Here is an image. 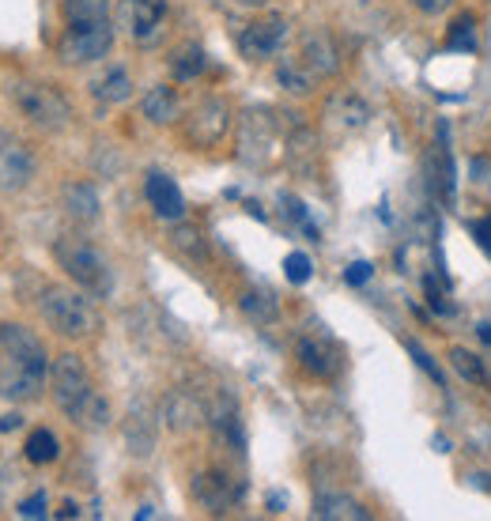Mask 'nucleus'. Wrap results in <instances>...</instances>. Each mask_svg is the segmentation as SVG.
<instances>
[{
	"label": "nucleus",
	"mask_w": 491,
	"mask_h": 521,
	"mask_svg": "<svg viewBox=\"0 0 491 521\" xmlns=\"http://www.w3.org/2000/svg\"><path fill=\"white\" fill-rule=\"evenodd\" d=\"M53 257H57V265L65 269L68 280L80 284L84 291H91V295H110V291H114L110 261L102 257V250H95L91 242H84V238H72V235L57 238Z\"/></svg>",
	"instance_id": "obj_3"
},
{
	"label": "nucleus",
	"mask_w": 491,
	"mask_h": 521,
	"mask_svg": "<svg viewBox=\"0 0 491 521\" xmlns=\"http://www.w3.org/2000/svg\"><path fill=\"white\" fill-rule=\"evenodd\" d=\"M23 454H27L31 465H50V461H57V454H61V442H57L53 431H31Z\"/></svg>",
	"instance_id": "obj_24"
},
{
	"label": "nucleus",
	"mask_w": 491,
	"mask_h": 521,
	"mask_svg": "<svg viewBox=\"0 0 491 521\" xmlns=\"http://www.w3.org/2000/svg\"><path fill=\"white\" fill-rule=\"evenodd\" d=\"M212 427H216V435H220L223 446H231L235 454L246 450V435H242V420H238V412L227 404V408H216L212 412Z\"/></svg>",
	"instance_id": "obj_21"
},
{
	"label": "nucleus",
	"mask_w": 491,
	"mask_h": 521,
	"mask_svg": "<svg viewBox=\"0 0 491 521\" xmlns=\"http://www.w3.org/2000/svg\"><path fill=\"white\" fill-rule=\"evenodd\" d=\"M314 518H325V521H367L371 518V510L356 499H348V495H318V503H314Z\"/></svg>",
	"instance_id": "obj_14"
},
{
	"label": "nucleus",
	"mask_w": 491,
	"mask_h": 521,
	"mask_svg": "<svg viewBox=\"0 0 491 521\" xmlns=\"http://www.w3.org/2000/svg\"><path fill=\"white\" fill-rule=\"evenodd\" d=\"M61 201H65V212L72 219H80V223H95L102 212V201L99 193H95V185L91 182H72L61 189Z\"/></svg>",
	"instance_id": "obj_13"
},
{
	"label": "nucleus",
	"mask_w": 491,
	"mask_h": 521,
	"mask_svg": "<svg viewBox=\"0 0 491 521\" xmlns=\"http://www.w3.org/2000/svg\"><path fill=\"white\" fill-rule=\"evenodd\" d=\"M201 404L189 401L186 393H174L167 401V423L174 427V431H189V427H197L201 423Z\"/></svg>",
	"instance_id": "obj_22"
},
{
	"label": "nucleus",
	"mask_w": 491,
	"mask_h": 521,
	"mask_svg": "<svg viewBox=\"0 0 491 521\" xmlns=\"http://www.w3.org/2000/svg\"><path fill=\"white\" fill-rule=\"evenodd\" d=\"M310 76H314V72H310V68L303 72L295 61H291V65H280V84L288 87V91H295V95H306V91H310Z\"/></svg>",
	"instance_id": "obj_30"
},
{
	"label": "nucleus",
	"mask_w": 491,
	"mask_h": 521,
	"mask_svg": "<svg viewBox=\"0 0 491 521\" xmlns=\"http://www.w3.org/2000/svg\"><path fill=\"white\" fill-rule=\"evenodd\" d=\"M280 506H284V495H269V510H272V514H280Z\"/></svg>",
	"instance_id": "obj_40"
},
{
	"label": "nucleus",
	"mask_w": 491,
	"mask_h": 521,
	"mask_svg": "<svg viewBox=\"0 0 491 521\" xmlns=\"http://www.w3.org/2000/svg\"><path fill=\"white\" fill-rule=\"evenodd\" d=\"M118 23L129 31L133 42L155 46L163 38V23H167V0H121Z\"/></svg>",
	"instance_id": "obj_6"
},
{
	"label": "nucleus",
	"mask_w": 491,
	"mask_h": 521,
	"mask_svg": "<svg viewBox=\"0 0 491 521\" xmlns=\"http://www.w3.org/2000/svg\"><path fill=\"white\" fill-rule=\"evenodd\" d=\"M284 276H288L291 284H306V280L314 276L310 257H306V253H288V261H284Z\"/></svg>",
	"instance_id": "obj_31"
},
{
	"label": "nucleus",
	"mask_w": 491,
	"mask_h": 521,
	"mask_svg": "<svg viewBox=\"0 0 491 521\" xmlns=\"http://www.w3.org/2000/svg\"><path fill=\"white\" fill-rule=\"evenodd\" d=\"M288 42V19L284 16H269L250 23L246 31L238 34V50L246 61H269L280 53V46Z\"/></svg>",
	"instance_id": "obj_8"
},
{
	"label": "nucleus",
	"mask_w": 491,
	"mask_h": 521,
	"mask_svg": "<svg viewBox=\"0 0 491 521\" xmlns=\"http://www.w3.org/2000/svg\"><path fill=\"white\" fill-rule=\"evenodd\" d=\"M238 310L254 321V325H272V321L280 318V303H276V295L265 291V287H250V291H242Z\"/></svg>",
	"instance_id": "obj_17"
},
{
	"label": "nucleus",
	"mask_w": 491,
	"mask_h": 521,
	"mask_svg": "<svg viewBox=\"0 0 491 521\" xmlns=\"http://www.w3.org/2000/svg\"><path fill=\"white\" fill-rule=\"evenodd\" d=\"M170 242H174V250H182L189 257V261H204V235L197 231V227H189V223H178L174 227V235H170Z\"/></svg>",
	"instance_id": "obj_28"
},
{
	"label": "nucleus",
	"mask_w": 491,
	"mask_h": 521,
	"mask_svg": "<svg viewBox=\"0 0 491 521\" xmlns=\"http://www.w3.org/2000/svg\"><path fill=\"white\" fill-rule=\"evenodd\" d=\"M424 291H427V303H431V310H435V314H454V306H450V303H446V299H442L439 284H435L431 276H427V280H424Z\"/></svg>",
	"instance_id": "obj_33"
},
{
	"label": "nucleus",
	"mask_w": 491,
	"mask_h": 521,
	"mask_svg": "<svg viewBox=\"0 0 491 521\" xmlns=\"http://www.w3.org/2000/svg\"><path fill=\"white\" fill-rule=\"evenodd\" d=\"M140 110H144V118L152 121V125H170V121H178V95H174V87H167V84L152 87V91L140 99Z\"/></svg>",
	"instance_id": "obj_16"
},
{
	"label": "nucleus",
	"mask_w": 491,
	"mask_h": 521,
	"mask_svg": "<svg viewBox=\"0 0 491 521\" xmlns=\"http://www.w3.org/2000/svg\"><path fill=\"white\" fill-rule=\"evenodd\" d=\"M8 99L16 102V110L31 121L34 129L42 133H61L72 121V106L65 102V95L50 84H38V80H12L8 84Z\"/></svg>",
	"instance_id": "obj_4"
},
{
	"label": "nucleus",
	"mask_w": 491,
	"mask_h": 521,
	"mask_svg": "<svg viewBox=\"0 0 491 521\" xmlns=\"http://www.w3.org/2000/svg\"><path fill=\"white\" fill-rule=\"evenodd\" d=\"M446 50L454 53H476V19L473 16H458L454 27L446 34Z\"/></svg>",
	"instance_id": "obj_26"
},
{
	"label": "nucleus",
	"mask_w": 491,
	"mask_h": 521,
	"mask_svg": "<svg viewBox=\"0 0 491 521\" xmlns=\"http://www.w3.org/2000/svg\"><path fill=\"white\" fill-rule=\"evenodd\" d=\"M46 378H50V370L31 367V363L12 359V355H0V397H8V401H34L46 389Z\"/></svg>",
	"instance_id": "obj_9"
},
{
	"label": "nucleus",
	"mask_w": 491,
	"mask_h": 521,
	"mask_svg": "<svg viewBox=\"0 0 491 521\" xmlns=\"http://www.w3.org/2000/svg\"><path fill=\"white\" fill-rule=\"evenodd\" d=\"M450 363H454V370H458L469 386H484V382H488V370L480 363V355L465 352V348H454V352H450Z\"/></svg>",
	"instance_id": "obj_27"
},
{
	"label": "nucleus",
	"mask_w": 491,
	"mask_h": 521,
	"mask_svg": "<svg viewBox=\"0 0 491 521\" xmlns=\"http://www.w3.org/2000/svg\"><path fill=\"white\" fill-rule=\"evenodd\" d=\"M34 155L31 148L16 140L12 133H4L0 129V193H19V189H27L34 178Z\"/></svg>",
	"instance_id": "obj_7"
},
{
	"label": "nucleus",
	"mask_w": 491,
	"mask_h": 521,
	"mask_svg": "<svg viewBox=\"0 0 491 521\" xmlns=\"http://www.w3.org/2000/svg\"><path fill=\"white\" fill-rule=\"evenodd\" d=\"M170 72H174V80H197L204 72V50L201 46H182L170 57Z\"/></svg>",
	"instance_id": "obj_25"
},
{
	"label": "nucleus",
	"mask_w": 491,
	"mask_h": 521,
	"mask_svg": "<svg viewBox=\"0 0 491 521\" xmlns=\"http://www.w3.org/2000/svg\"><path fill=\"white\" fill-rule=\"evenodd\" d=\"M38 310H42V318L50 321V329H57L68 340H87L95 337V329H99L95 306L72 287H42Z\"/></svg>",
	"instance_id": "obj_2"
},
{
	"label": "nucleus",
	"mask_w": 491,
	"mask_h": 521,
	"mask_svg": "<svg viewBox=\"0 0 491 521\" xmlns=\"http://www.w3.org/2000/svg\"><path fill=\"white\" fill-rule=\"evenodd\" d=\"M231 129V106L223 99H204L193 114H189L186 136L197 148H216Z\"/></svg>",
	"instance_id": "obj_10"
},
{
	"label": "nucleus",
	"mask_w": 491,
	"mask_h": 521,
	"mask_svg": "<svg viewBox=\"0 0 491 521\" xmlns=\"http://www.w3.org/2000/svg\"><path fill=\"white\" fill-rule=\"evenodd\" d=\"M405 348H408V355L416 359V367L424 370V374H427V378H431V382H435V386H442V367H439V363H435V355L427 352V348H424V344H420V340H408Z\"/></svg>",
	"instance_id": "obj_29"
},
{
	"label": "nucleus",
	"mask_w": 491,
	"mask_h": 521,
	"mask_svg": "<svg viewBox=\"0 0 491 521\" xmlns=\"http://www.w3.org/2000/svg\"><path fill=\"white\" fill-rule=\"evenodd\" d=\"M57 518H80V506H76V503H65L61 510H57Z\"/></svg>",
	"instance_id": "obj_38"
},
{
	"label": "nucleus",
	"mask_w": 491,
	"mask_h": 521,
	"mask_svg": "<svg viewBox=\"0 0 491 521\" xmlns=\"http://www.w3.org/2000/svg\"><path fill=\"white\" fill-rule=\"evenodd\" d=\"M106 16H110V0H65L68 27H80V23H102Z\"/></svg>",
	"instance_id": "obj_23"
},
{
	"label": "nucleus",
	"mask_w": 491,
	"mask_h": 521,
	"mask_svg": "<svg viewBox=\"0 0 491 521\" xmlns=\"http://www.w3.org/2000/svg\"><path fill=\"white\" fill-rule=\"evenodd\" d=\"M374 276V265L371 261H352L348 269H344V284H352V287H363L367 280Z\"/></svg>",
	"instance_id": "obj_32"
},
{
	"label": "nucleus",
	"mask_w": 491,
	"mask_h": 521,
	"mask_svg": "<svg viewBox=\"0 0 491 521\" xmlns=\"http://www.w3.org/2000/svg\"><path fill=\"white\" fill-rule=\"evenodd\" d=\"M325 114L337 121L340 129H363L371 121V106L359 99V95H337V99H329Z\"/></svg>",
	"instance_id": "obj_18"
},
{
	"label": "nucleus",
	"mask_w": 491,
	"mask_h": 521,
	"mask_svg": "<svg viewBox=\"0 0 491 521\" xmlns=\"http://www.w3.org/2000/svg\"><path fill=\"white\" fill-rule=\"evenodd\" d=\"M91 91H95V99L102 102H125L133 95V76H129L125 68H110L106 76H99V80L91 84Z\"/></svg>",
	"instance_id": "obj_20"
},
{
	"label": "nucleus",
	"mask_w": 491,
	"mask_h": 521,
	"mask_svg": "<svg viewBox=\"0 0 491 521\" xmlns=\"http://www.w3.org/2000/svg\"><path fill=\"white\" fill-rule=\"evenodd\" d=\"M50 389H53V401H57V408L65 412L72 423H80V427H87V431H99V427H106V420H110V408H106V401H102L99 393H95V386H91V374H87L84 359L80 355H57L50 367Z\"/></svg>",
	"instance_id": "obj_1"
},
{
	"label": "nucleus",
	"mask_w": 491,
	"mask_h": 521,
	"mask_svg": "<svg viewBox=\"0 0 491 521\" xmlns=\"http://www.w3.org/2000/svg\"><path fill=\"white\" fill-rule=\"evenodd\" d=\"M303 68H310L314 76H333L340 68V53L325 31H310L303 38Z\"/></svg>",
	"instance_id": "obj_12"
},
{
	"label": "nucleus",
	"mask_w": 491,
	"mask_h": 521,
	"mask_svg": "<svg viewBox=\"0 0 491 521\" xmlns=\"http://www.w3.org/2000/svg\"><path fill=\"white\" fill-rule=\"evenodd\" d=\"M193 495H197L208 510L220 514V510L231 506V480L220 476V472H204V476H197V484H193Z\"/></svg>",
	"instance_id": "obj_19"
},
{
	"label": "nucleus",
	"mask_w": 491,
	"mask_h": 521,
	"mask_svg": "<svg viewBox=\"0 0 491 521\" xmlns=\"http://www.w3.org/2000/svg\"><path fill=\"white\" fill-rule=\"evenodd\" d=\"M144 197H148V204L155 208V216L159 219L178 223V219L186 216V197H182L178 182L167 178V174H159V170L148 174V182H144Z\"/></svg>",
	"instance_id": "obj_11"
},
{
	"label": "nucleus",
	"mask_w": 491,
	"mask_h": 521,
	"mask_svg": "<svg viewBox=\"0 0 491 521\" xmlns=\"http://www.w3.org/2000/svg\"><path fill=\"white\" fill-rule=\"evenodd\" d=\"M19 518H46V495L38 491V495H31V499H23L19 503Z\"/></svg>",
	"instance_id": "obj_34"
},
{
	"label": "nucleus",
	"mask_w": 491,
	"mask_h": 521,
	"mask_svg": "<svg viewBox=\"0 0 491 521\" xmlns=\"http://www.w3.org/2000/svg\"><path fill=\"white\" fill-rule=\"evenodd\" d=\"M295 355H299V367H303L306 374H314V378H329V374L337 370V355H333V348H325L322 340L303 337L299 348H295Z\"/></svg>",
	"instance_id": "obj_15"
},
{
	"label": "nucleus",
	"mask_w": 491,
	"mask_h": 521,
	"mask_svg": "<svg viewBox=\"0 0 491 521\" xmlns=\"http://www.w3.org/2000/svg\"><path fill=\"white\" fill-rule=\"evenodd\" d=\"M412 8H420L424 16H442L454 8V0H412Z\"/></svg>",
	"instance_id": "obj_36"
},
{
	"label": "nucleus",
	"mask_w": 491,
	"mask_h": 521,
	"mask_svg": "<svg viewBox=\"0 0 491 521\" xmlns=\"http://www.w3.org/2000/svg\"><path fill=\"white\" fill-rule=\"evenodd\" d=\"M16 427H23V416H0V431H16Z\"/></svg>",
	"instance_id": "obj_37"
},
{
	"label": "nucleus",
	"mask_w": 491,
	"mask_h": 521,
	"mask_svg": "<svg viewBox=\"0 0 491 521\" xmlns=\"http://www.w3.org/2000/svg\"><path fill=\"white\" fill-rule=\"evenodd\" d=\"M476 337L484 340V344H491V325L488 321H480V325H476Z\"/></svg>",
	"instance_id": "obj_39"
},
{
	"label": "nucleus",
	"mask_w": 491,
	"mask_h": 521,
	"mask_svg": "<svg viewBox=\"0 0 491 521\" xmlns=\"http://www.w3.org/2000/svg\"><path fill=\"white\" fill-rule=\"evenodd\" d=\"M469 231H473L476 246L491 257V219H476V223H469Z\"/></svg>",
	"instance_id": "obj_35"
},
{
	"label": "nucleus",
	"mask_w": 491,
	"mask_h": 521,
	"mask_svg": "<svg viewBox=\"0 0 491 521\" xmlns=\"http://www.w3.org/2000/svg\"><path fill=\"white\" fill-rule=\"evenodd\" d=\"M114 46V27L110 19L102 23H80V27H68L65 38L57 42V57L65 65H91V61H102Z\"/></svg>",
	"instance_id": "obj_5"
}]
</instances>
